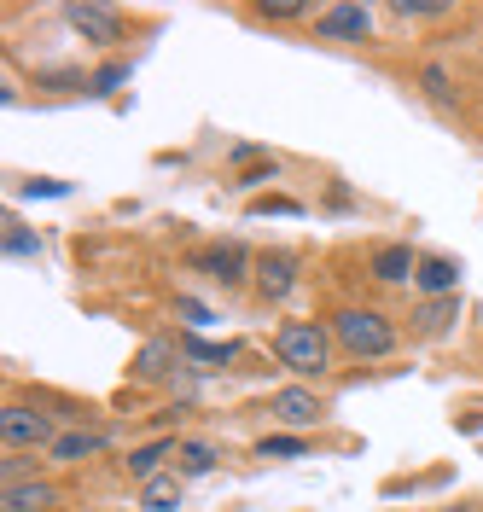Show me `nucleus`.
<instances>
[{
	"label": "nucleus",
	"instance_id": "4be33fe9",
	"mask_svg": "<svg viewBox=\"0 0 483 512\" xmlns=\"http://www.w3.org/2000/svg\"><path fill=\"white\" fill-rule=\"evenodd\" d=\"M6 256H41V233H30L18 216H6Z\"/></svg>",
	"mask_w": 483,
	"mask_h": 512
},
{
	"label": "nucleus",
	"instance_id": "c85d7f7f",
	"mask_svg": "<svg viewBox=\"0 0 483 512\" xmlns=\"http://www.w3.org/2000/svg\"><path fill=\"white\" fill-rule=\"evenodd\" d=\"M443 512H472V507H443Z\"/></svg>",
	"mask_w": 483,
	"mask_h": 512
},
{
	"label": "nucleus",
	"instance_id": "ddd939ff",
	"mask_svg": "<svg viewBox=\"0 0 483 512\" xmlns=\"http://www.w3.org/2000/svg\"><path fill=\"white\" fill-rule=\"evenodd\" d=\"M94 454H105V431H88V425L59 431V443L47 448V460H53V466H82V460H94Z\"/></svg>",
	"mask_w": 483,
	"mask_h": 512
},
{
	"label": "nucleus",
	"instance_id": "f03ea898",
	"mask_svg": "<svg viewBox=\"0 0 483 512\" xmlns=\"http://www.w3.org/2000/svg\"><path fill=\"white\" fill-rule=\"evenodd\" d=\"M332 332H326V320H286L280 332H274V355H280V367H291L297 379H326L332 373Z\"/></svg>",
	"mask_w": 483,
	"mask_h": 512
},
{
	"label": "nucleus",
	"instance_id": "9b49d317",
	"mask_svg": "<svg viewBox=\"0 0 483 512\" xmlns=\"http://www.w3.org/2000/svg\"><path fill=\"white\" fill-rule=\"evenodd\" d=\"M367 274H373L379 286H414V274H419L414 245H379V251L367 256Z\"/></svg>",
	"mask_w": 483,
	"mask_h": 512
},
{
	"label": "nucleus",
	"instance_id": "4468645a",
	"mask_svg": "<svg viewBox=\"0 0 483 512\" xmlns=\"http://www.w3.org/2000/svg\"><path fill=\"white\" fill-rule=\"evenodd\" d=\"M181 495H187V478L181 472H158V478L140 483V512H181Z\"/></svg>",
	"mask_w": 483,
	"mask_h": 512
},
{
	"label": "nucleus",
	"instance_id": "cd10ccee",
	"mask_svg": "<svg viewBox=\"0 0 483 512\" xmlns=\"http://www.w3.org/2000/svg\"><path fill=\"white\" fill-rule=\"evenodd\" d=\"M70 181H24V198H65Z\"/></svg>",
	"mask_w": 483,
	"mask_h": 512
},
{
	"label": "nucleus",
	"instance_id": "5701e85b",
	"mask_svg": "<svg viewBox=\"0 0 483 512\" xmlns=\"http://www.w3.org/2000/svg\"><path fill=\"white\" fill-rule=\"evenodd\" d=\"M268 181H280V158H262V163H251V169L233 175V187L239 192H257V187H268Z\"/></svg>",
	"mask_w": 483,
	"mask_h": 512
},
{
	"label": "nucleus",
	"instance_id": "f257e3e1",
	"mask_svg": "<svg viewBox=\"0 0 483 512\" xmlns=\"http://www.w3.org/2000/svg\"><path fill=\"white\" fill-rule=\"evenodd\" d=\"M326 332H332V344L350 355V361H385V355H396V344H402L396 320H390L385 309H361V303L332 309V315H326Z\"/></svg>",
	"mask_w": 483,
	"mask_h": 512
},
{
	"label": "nucleus",
	"instance_id": "6e6552de",
	"mask_svg": "<svg viewBox=\"0 0 483 512\" xmlns=\"http://www.w3.org/2000/svg\"><path fill=\"white\" fill-rule=\"evenodd\" d=\"M274 419L291 425V431H315L326 419V402L309 390V384H286V390H274Z\"/></svg>",
	"mask_w": 483,
	"mask_h": 512
},
{
	"label": "nucleus",
	"instance_id": "2eb2a0df",
	"mask_svg": "<svg viewBox=\"0 0 483 512\" xmlns=\"http://www.w3.org/2000/svg\"><path fill=\"white\" fill-rule=\"evenodd\" d=\"M222 466V448L204 443V437H181V448H175V472L181 478H210Z\"/></svg>",
	"mask_w": 483,
	"mask_h": 512
},
{
	"label": "nucleus",
	"instance_id": "c756f323",
	"mask_svg": "<svg viewBox=\"0 0 483 512\" xmlns=\"http://www.w3.org/2000/svg\"><path fill=\"white\" fill-rule=\"evenodd\" d=\"M478 30H483V12H478Z\"/></svg>",
	"mask_w": 483,
	"mask_h": 512
},
{
	"label": "nucleus",
	"instance_id": "f3484780",
	"mask_svg": "<svg viewBox=\"0 0 483 512\" xmlns=\"http://www.w3.org/2000/svg\"><path fill=\"white\" fill-rule=\"evenodd\" d=\"M454 315H460V297H425L414 309V332L419 338H443L454 326Z\"/></svg>",
	"mask_w": 483,
	"mask_h": 512
},
{
	"label": "nucleus",
	"instance_id": "f8f14e48",
	"mask_svg": "<svg viewBox=\"0 0 483 512\" xmlns=\"http://www.w3.org/2000/svg\"><path fill=\"white\" fill-rule=\"evenodd\" d=\"M414 291L419 297H460V262L454 256H419Z\"/></svg>",
	"mask_w": 483,
	"mask_h": 512
},
{
	"label": "nucleus",
	"instance_id": "aec40b11",
	"mask_svg": "<svg viewBox=\"0 0 483 512\" xmlns=\"http://www.w3.org/2000/svg\"><path fill=\"white\" fill-rule=\"evenodd\" d=\"M390 18H402V24H443V18H454V6L449 0H396Z\"/></svg>",
	"mask_w": 483,
	"mask_h": 512
},
{
	"label": "nucleus",
	"instance_id": "9d476101",
	"mask_svg": "<svg viewBox=\"0 0 483 512\" xmlns=\"http://www.w3.org/2000/svg\"><path fill=\"white\" fill-rule=\"evenodd\" d=\"M59 507H65V489L59 483L24 478V483H6L0 489V512H59Z\"/></svg>",
	"mask_w": 483,
	"mask_h": 512
},
{
	"label": "nucleus",
	"instance_id": "412c9836",
	"mask_svg": "<svg viewBox=\"0 0 483 512\" xmlns=\"http://www.w3.org/2000/svg\"><path fill=\"white\" fill-rule=\"evenodd\" d=\"M309 454V437H291V431H274L257 443V460H303Z\"/></svg>",
	"mask_w": 483,
	"mask_h": 512
},
{
	"label": "nucleus",
	"instance_id": "7ed1b4c3",
	"mask_svg": "<svg viewBox=\"0 0 483 512\" xmlns=\"http://www.w3.org/2000/svg\"><path fill=\"white\" fill-rule=\"evenodd\" d=\"M59 443V419L41 414V402H6L0 408V448L6 454H47Z\"/></svg>",
	"mask_w": 483,
	"mask_h": 512
},
{
	"label": "nucleus",
	"instance_id": "b1692460",
	"mask_svg": "<svg viewBox=\"0 0 483 512\" xmlns=\"http://www.w3.org/2000/svg\"><path fill=\"white\" fill-rule=\"evenodd\" d=\"M262 24H297V18H309L315 24V12L309 6H297V0H268V6H257Z\"/></svg>",
	"mask_w": 483,
	"mask_h": 512
},
{
	"label": "nucleus",
	"instance_id": "6ab92c4d",
	"mask_svg": "<svg viewBox=\"0 0 483 512\" xmlns=\"http://www.w3.org/2000/svg\"><path fill=\"white\" fill-rule=\"evenodd\" d=\"M419 88H425V99H431V105H443V111H454V105H460V82H454L443 64H419Z\"/></svg>",
	"mask_w": 483,
	"mask_h": 512
},
{
	"label": "nucleus",
	"instance_id": "39448f33",
	"mask_svg": "<svg viewBox=\"0 0 483 512\" xmlns=\"http://www.w3.org/2000/svg\"><path fill=\"white\" fill-rule=\"evenodd\" d=\"M193 268H198V274H210L216 286L239 291V286H251V268H257V256L245 251L239 239H222V245H204V251H193Z\"/></svg>",
	"mask_w": 483,
	"mask_h": 512
},
{
	"label": "nucleus",
	"instance_id": "bb28decb",
	"mask_svg": "<svg viewBox=\"0 0 483 512\" xmlns=\"http://www.w3.org/2000/svg\"><path fill=\"white\" fill-rule=\"evenodd\" d=\"M175 315L187 320V332H204V326H210V309H204V303H193V297H181V303H175Z\"/></svg>",
	"mask_w": 483,
	"mask_h": 512
},
{
	"label": "nucleus",
	"instance_id": "20e7f679",
	"mask_svg": "<svg viewBox=\"0 0 483 512\" xmlns=\"http://www.w3.org/2000/svg\"><path fill=\"white\" fill-rule=\"evenodd\" d=\"M373 6H361V0H338V6H326L315 12V41H344V47H361V41H373Z\"/></svg>",
	"mask_w": 483,
	"mask_h": 512
},
{
	"label": "nucleus",
	"instance_id": "dca6fc26",
	"mask_svg": "<svg viewBox=\"0 0 483 512\" xmlns=\"http://www.w3.org/2000/svg\"><path fill=\"white\" fill-rule=\"evenodd\" d=\"M175 448H181V437H152V443H140V448H129V460H123V466H129V478H158L163 472V460H175Z\"/></svg>",
	"mask_w": 483,
	"mask_h": 512
},
{
	"label": "nucleus",
	"instance_id": "393cba45",
	"mask_svg": "<svg viewBox=\"0 0 483 512\" xmlns=\"http://www.w3.org/2000/svg\"><path fill=\"white\" fill-rule=\"evenodd\" d=\"M117 82H129V64H99L94 76H88V94H111Z\"/></svg>",
	"mask_w": 483,
	"mask_h": 512
},
{
	"label": "nucleus",
	"instance_id": "a878e982",
	"mask_svg": "<svg viewBox=\"0 0 483 512\" xmlns=\"http://www.w3.org/2000/svg\"><path fill=\"white\" fill-rule=\"evenodd\" d=\"M251 216H303V204L274 192V198H251Z\"/></svg>",
	"mask_w": 483,
	"mask_h": 512
},
{
	"label": "nucleus",
	"instance_id": "a211bd4d",
	"mask_svg": "<svg viewBox=\"0 0 483 512\" xmlns=\"http://www.w3.org/2000/svg\"><path fill=\"white\" fill-rule=\"evenodd\" d=\"M233 355H239V350H233V338H227V344H210L204 332H181V361H198L204 373H216V367H227Z\"/></svg>",
	"mask_w": 483,
	"mask_h": 512
},
{
	"label": "nucleus",
	"instance_id": "7c9ffc66",
	"mask_svg": "<svg viewBox=\"0 0 483 512\" xmlns=\"http://www.w3.org/2000/svg\"><path fill=\"white\" fill-rule=\"evenodd\" d=\"M478 128H483V117H478Z\"/></svg>",
	"mask_w": 483,
	"mask_h": 512
},
{
	"label": "nucleus",
	"instance_id": "1a4fd4ad",
	"mask_svg": "<svg viewBox=\"0 0 483 512\" xmlns=\"http://www.w3.org/2000/svg\"><path fill=\"white\" fill-rule=\"evenodd\" d=\"M175 367H181V344H175V338H146L140 355L129 361V379L134 384H163V379H175Z\"/></svg>",
	"mask_w": 483,
	"mask_h": 512
},
{
	"label": "nucleus",
	"instance_id": "423d86ee",
	"mask_svg": "<svg viewBox=\"0 0 483 512\" xmlns=\"http://www.w3.org/2000/svg\"><path fill=\"white\" fill-rule=\"evenodd\" d=\"M297 274H303L297 251H262L257 268H251V291H257L262 303H286L291 291H297Z\"/></svg>",
	"mask_w": 483,
	"mask_h": 512
},
{
	"label": "nucleus",
	"instance_id": "0eeeda50",
	"mask_svg": "<svg viewBox=\"0 0 483 512\" xmlns=\"http://www.w3.org/2000/svg\"><path fill=\"white\" fill-rule=\"evenodd\" d=\"M65 24L76 35H88L94 47H117L123 41V12L117 6H82L76 0V6H65Z\"/></svg>",
	"mask_w": 483,
	"mask_h": 512
}]
</instances>
